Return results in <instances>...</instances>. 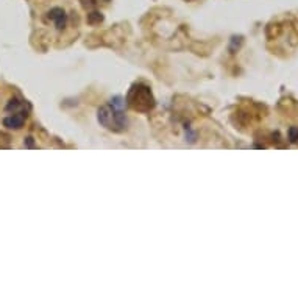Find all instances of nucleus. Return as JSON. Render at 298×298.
Returning <instances> with one entry per match:
<instances>
[{"label":"nucleus","instance_id":"nucleus-1","mask_svg":"<svg viewBox=\"0 0 298 298\" xmlns=\"http://www.w3.org/2000/svg\"><path fill=\"white\" fill-rule=\"evenodd\" d=\"M126 102L122 97H114L110 105H105L98 110V122L111 132H124L126 128V118L124 114V108Z\"/></svg>","mask_w":298,"mask_h":298},{"label":"nucleus","instance_id":"nucleus-2","mask_svg":"<svg viewBox=\"0 0 298 298\" xmlns=\"http://www.w3.org/2000/svg\"><path fill=\"white\" fill-rule=\"evenodd\" d=\"M126 102L133 110L140 112H147L154 106V98L152 96V90L144 84H134L130 89Z\"/></svg>","mask_w":298,"mask_h":298},{"label":"nucleus","instance_id":"nucleus-3","mask_svg":"<svg viewBox=\"0 0 298 298\" xmlns=\"http://www.w3.org/2000/svg\"><path fill=\"white\" fill-rule=\"evenodd\" d=\"M25 119H27V114H25V112H14V114H11V116H8V118L4 119V125L6 128L19 130V128L24 126Z\"/></svg>","mask_w":298,"mask_h":298},{"label":"nucleus","instance_id":"nucleus-4","mask_svg":"<svg viewBox=\"0 0 298 298\" xmlns=\"http://www.w3.org/2000/svg\"><path fill=\"white\" fill-rule=\"evenodd\" d=\"M48 19H52V20L55 22V25H56L58 30H62L64 27H66L68 16H66V12H64L62 8H54V10H50V11H48Z\"/></svg>","mask_w":298,"mask_h":298},{"label":"nucleus","instance_id":"nucleus-5","mask_svg":"<svg viewBox=\"0 0 298 298\" xmlns=\"http://www.w3.org/2000/svg\"><path fill=\"white\" fill-rule=\"evenodd\" d=\"M103 20V16H102V12H98V11H92V12H89L88 14V22L89 24H100Z\"/></svg>","mask_w":298,"mask_h":298},{"label":"nucleus","instance_id":"nucleus-6","mask_svg":"<svg viewBox=\"0 0 298 298\" xmlns=\"http://www.w3.org/2000/svg\"><path fill=\"white\" fill-rule=\"evenodd\" d=\"M20 106H22V103H20L19 100H16V98H12V100H10V103L6 105V111H12V112H14V111H18Z\"/></svg>","mask_w":298,"mask_h":298},{"label":"nucleus","instance_id":"nucleus-7","mask_svg":"<svg viewBox=\"0 0 298 298\" xmlns=\"http://www.w3.org/2000/svg\"><path fill=\"white\" fill-rule=\"evenodd\" d=\"M289 140L294 142V144H296V142H298V128L296 126H290L289 128Z\"/></svg>","mask_w":298,"mask_h":298},{"label":"nucleus","instance_id":"nucleus-8","mask_svg":"<svg viewBox=\"0 0 298 298\" xmlns=\"http://www.w3.org/2000/svg\"><path fill=\"white\" fill-rule=\"evenodd\" d=\"M80 2L84 8H92V6H96L97 0H80Z\"/></svg>","mask_w":298,"mask_h":298},{"label":"nucleus","instance_id":"nucleus-9","mask_svg":"<svg viewBox=\"0 0 298 298\" xmlns=\"http://www.w3.org/2000/svg\"><path fill=\"white\" fill-rule=\"evenodd\" d=\"M103 2H110V0H103Z\"/></svg>","mask_w":298,"mask_h":298}]
</instances>
